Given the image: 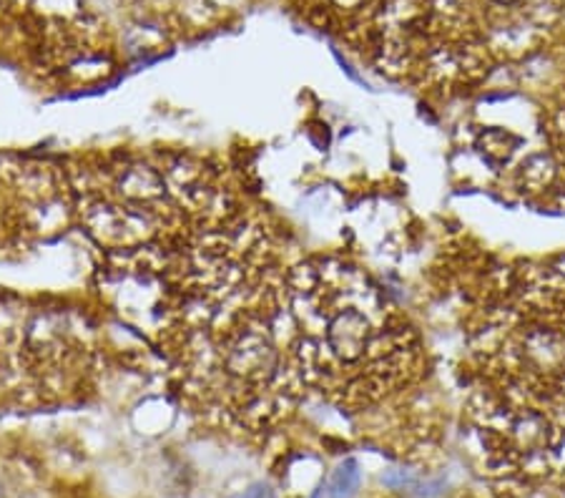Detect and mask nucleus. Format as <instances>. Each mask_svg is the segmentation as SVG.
<instances>
[{
  "label": "nucleus",
  "instance_id": "20e7f679",
  "mask_svg": "<svg viewBox=\"0 0 565 498\" xmlns=\"http://www.w3.org/2000/svg\"><path fill=\"white\" fill-rule=\"evenodd\" d=\"M358 484H360L358 460H344L332 478L330 498H352V494L358 491Z\"/></svg>",
  "mask_w": 565,
  "mask_h": 498
},
{
  "label": "nucleus",
  "instance_id": "39448f33",
  "mask_svg": "<svg viewBox=\"0 0 565 498\" xmlns=\"http://www.w3.org/2000/svg\"><path fill=\"white\" fill-rule=\"evenodd\" d=\"M367 3V0H332V6L337 11H360V8Z\"/></svg>",
  "mask_w": 565,
  "mask_h": 498
},
{
  "label": "nucleus",
  "instance_id": "f03ea898",
  "mask_svg": "<svg viewBox=\"0 0 565 498\" xmlns=\"http://www.w3.org/2000/svg\"><path fill=\"white\" fill-rule=\"evenodd\" d=\"M518 144L521 141H518L515 134L505 129H486L478 136L476 149L490 167H508L515 157Z\"/></svg>",
  "mask_w": 565,
  "mask_h": 498
},
{
  "label": "nucleus",
  "instance_id": "0eeeda50",
  "mask_svg": "<svg viewBox=\"0 0 565 498\" xmlns=\"http://www.w3.org/2000/svg\"><path fill=\"white\" fill-rule=\"evenodd\" d=\"M493 3L500 8H513V6H521L523 0H493Z\"/></svg>",
  "mask_w": 565,
  "mask_h": 498
},
{
  "label": "nucleus",
  "instance_id": "7ed1b4c3",
  "mask_svg": "<svg viewBox=\"0 0 565 498\" xmlns=\"http://www.w3.org/2000/svg\"><path fill=\"white\" fill-rule=\"evenodd\" d=\"M555 177V161L545 153H537V157H531L521 167V184L531 192H541L553 181Z\"/></svg>",
  "mask_w": 565,
  "mask_h": 498
},
{
  "label": "nucleus",
  "instance_id": "423d86ee",
  "mask_svg": "<svg viewBox=\"0 0 565 498\" xmlns=\"http://www.w3.org/2000/svg\"><path fill=\"white\" fill-rule=\"evenodd\" d=\"M242 498H275V494H271L267 486H257V488H252V491L244 494Z\"/></svg>",
  "mask_w": 565,
  "mask_h": 498
},
{
  "label": "nucleus",
  "instance_id": "f257e3e1",
  "mask_svg": "<svg viewBox=\"0 0 565 498\" xmlns=\"http://www.w3.org/2000/svg\"><path fill=\"white\" fill-rule=\"evenodd\" d=\"M344 267L299 269L291 287V307L299 325L295 356L312 380L348 373L344 388L360 395L385 391L405 368L407 350L392 332L382 300L367 283L354 285Z\"/></svg>",
  "mask_w": 565,
  "mask_h": 498
}]
</instances>
